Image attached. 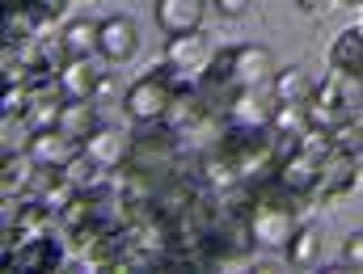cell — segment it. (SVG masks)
<instances>
[{
	"label": "cell",
	"instance_id": "cell-1",
	"mask_svg": "<svg viewBox=\"0 0 363 274\" xmlns=\"http://www.w3.org/2000/svg\"><path fill=\"white\" fill-rule=\"evenodd\" d=\"M178 85H182V76L169 68V64L157 68V72H148L144 81H135L131 89L123 93V110H127V118L140 122V127H157V122H165L169 101H174Z\"/></svg>",
	"mask_w": 363,
	"mask_h": 274
},
{
	"label": "cell",
	"instance_id": "cell-2",
	"mask_svg": "<svg viewBox=\"0 0 363 274\" xmlns=\"http://www.w3.org/2000/svg\"><path fill=\"white\" fill-rule=\"evenodd\" d=\"M250 232L258 249H287V241L296 236V215L287 202L271 198L267 182L254 185V211H250Z\"/></svg>",
	"mask_w": 363,
	"mask_h": 274
},
{
	"label": "cell",
	"instance_id": "cell-3",
	"mask_svg": "<svg viewBox=\"0 0 363 274\" xmlns=\"http://www.w3.org/2000/svg\"><path fill=\"white\" fill-rule=\"evenodd\" d=\"M81 152L97 165V173H110V169H123L131 156H135V144L123 127H97L89 139L81 144Z\"/></svg>",
	"mask_w": 363,
	"mask_h": 274
},
{
	"label": "cell",
	"instance_id": "cell-4",
	"mask_svg": "<svg viewBox=\"0 0 363 274\" xmlns=\"http://www.w3.org/2000/svg\"><path fill=\"white\" fill-rule=\"evenodd\" d=\"M224 118L233 131H267L274 118V97L262 89H237L224 105Z\"/></svg>",
	"mask_w": 363,
	"mask_h": 274
},
{
	"label": "cell",
	"instance_id": "cell-5",
	"mask_svg": "<svg viewBox=\"0 0 363 274\" xmlns=\"http://www.w3.org/2000/svg\"><path fill=\"white\" fill-rule=\"evenodd\" d=\"M274 55L262 42H245V47H233V85L237 89H267L274 81Z\"/></svg>",
	"mask_w": 363,
	"mask_h": 274
},
{
	"label": "cell",
	"instance_id": "cell-6",
	"mask_svg": "<svg viewBox=\"0 0 363 274\" xmlns=\"http://www.w3.org/2000/svg\"><path fill=\"white\" fill-rule=\"evenodd\" d=\"M355 178H359V161L351 156V152H330V156H321V173H317V182H313V198L317 202H334L338 194H347V190H355Z\"/></svg>",
	"mask_w": 363,
	"mask_h": 274
},
{
	"label": "cell",
	"instance_id": "cell-7",
	"mask_svg": "<svg viewBox=\"0 0 363 274\" xmlns=\"http://www.w3.org/2000/svg\"><path fill=\"white\" fill-rule=\"evenodd\" d=\"M317 173H321V156H313V152H304V148L296 144V148H287V152L279 156L274 182H279L283 194H313Z\"/></svg>",
	"mask_w": 363,
	"mask_h": 274
},
{
	"label": "cell",
	"instance_id": "cell-8",
	"mask_svg": "<svg viewBox=\"0 0 363 274\" xmlns=\"http://www.w3.org/2000/svg\"><path fill=\"white\" fill-rule=\"evenodd\" d=\"M77 152H81V144H72L60 127H51V131H30V139H26V156H30L38 169H64Z\"/></svg>",
	"mask_w": 363,
	"mask_h": 274
},
{
	"label": "cell",
	"instance_id": "cell-9",
	"mask_svg": "<svg viewBox=\"0 0 363 274\" xmlns=\"http://www.w3.org/2000/svg\"><path fill=\"white\" fill-rule=\"evenodd\" d=\"M140 47V34H135V21L131 17H106L101 30H97V55L106 64H127Z\"/></svg>",
	"mask_w": 363,
	"mask_h": 274
},
{
	"label": "cell",
	"instance_id": "cell-10",
	"mask_svg": "<svg viewBox=\"0 0 363 274\" xmlns=\"http://www.w3.org/2000/svg\"><path fill=\"white\" fill-rule=\"evenodd\" d=\"M207 38L199 34V30H190V34H169V42H165V64L178 72V76H199V72H207Z\"/></svg>",
	"mask_w": 363,
	"mask_h": 274
},
{
	"label": "cell",
	"instance_id": "cell-11",
	"mask_svg": "<svg viewBox=\"0 0 363 274\" xmlns=\"http://www.w3.org/2000/svg\"><path fill=\"white\" fill-rule=\"evenodd\" d=\"M347 114H351V105L342 101V93H338V85H334V76H325V81L313 89V97H308V122L334 131Z\"/></svg>",
	"mask_w": 363,
	"mask_h": 274
},
{
	"label": "cell",
	"instance_id": "cell-12",
	"mask_svg": "<svg viewBox=\"0 0 363 274\" xmlns=\"http://www.w3.org/2000/svg\"><path fill=\"white\" fill-rule=\"evenodd\" d=\"M60 110H64V93L60 85L51 81H43V89L34 85L30 93V105H26V114H21V122L30 127V131H51V127H60Z\"/></svg>",
	"mask_w": 363,
	"mask_h": 274
},
{
	"label": "cell",
	"instance_id": "cell-13",
	"mask_svg": "<svg viewBox=\"0 0 363 274\" xmlns=\"http://www.w3.org/2000/svg\"><path fill=\"white\" fill-rule=\"evenodd\" d=\"M47 25H51V17H43L30 0L26 4H9L4 8V42H34V38H43L47 34Z\"/></svg>",
	"mask_w": 363,
	"mask_h": 274
},
{
	"label": "cell",
	"instance_id": "cell-14",
	"mask_svg": "<svg viewBox=\"0 0 363 274\" xmlns=\"http://www.w3.org/2000/svg\"><path fill=\"white\" fill-rule=\"evenodd\" d=\"M97 76H101V72L93 68L89 59H64V64L55 68V76H51V81L60 85V93H64L68 101H85V97L93 101V89H97Z\"/></svg>",
	"mask_w": 363,
	"mask_h": 274
},
{
	"label": "cell",
	"instance_id": "cell-15",
	"mask_svg": "<svg viewBox=\"0 0 363 274\" xmlns=\"http://www.w3.org/2000/svg\"><path fill=\"white\" fill-rule=\"evenodd\" d=\"M207 0H157V21L165 34H190L203 25Z\"/></svg>",
	"mask_w": 363,
	"mask_h": 274
},
{
	"label": "cell",
	"instance_id": "cell-16",
	"mask_svg": "<svg viewBox=\"0 0 363 274\" xmlns=\"http://www.w3.org/2000/svg\"><path fill=\"white\" fill-rule=\"evenodd\" d=\"M97 30H101V21H89V17L68 21L60 34V55L64 59H93L97 55Z\"/></svg>",
	"mask_w": 363,
	"mask_h": 274
},
{
	"label": "cell",
	"instance_id": "cell-17",
	"mask_svg": "<svg viewBox=\"0 0 363 274\" xmlns=\"http://www.w3.org/2000/svg\"><path fill=\"white\" fill-rule=\"evenodd\" d=\"M101 122H97V101H68L64 97V110H60V131L72 139V144H85L93 131H97Z\"/></svg>",
	"mask_w": 363,
	"mask_h": 274
},
{
	"label": "cell",
	"instance_id": "cell-18",
	"mask_svg": "<svg viewBox=\"0 0 363 274\" xmlns=\"http://www.w3.org/2000/svg\"><path fill=\"white\" fill-rule=\"evenodd\" d=\"M34 182H38V165H34L26 152H21V156H9V152H4V165H0V194H4V202H9V198L17 202Z\"/></svg>",
	"mask_w": 363,
	"mask_h": 274
},
{
	"label": "cell",
	"instance_id": "cell-19",
	"mask_svg": "<svg viewBox=\"0 0 363 274\" xmlns=\"http://www.w3.org/2000/svg\"><path fill=\"white\" fill-rule=\"evenodd\" d=\"M313 76L300 68V64H287V68H279L271 81V97L274 101H300V105H308V97H313Z\"/></svg>",
	"mask_w": 363,
	"mask_h": 274
},
{
	"label": "cell",
	"instance_id": "cell-20",
	"mask_svg": "<svg viewBox=\"0 0 363 274\" xmlns=\"http://www.w3.org/2000/svg\"><path fill=\"white\" fill-rule=\"evenodd\" d=\"M203 114H207V97H203L199 89L178 85L174 101H169V114H165V127H174V131H190Z\"/></svg>",
	"mask_w": 363,
	"mask_h": 274
},
{
	"label": "cell",
	"instance_id": "cell-21",
	"mask_svg": "<svg viewBox=\"0 0 363 274\" xmlns=\"http://www.w3.org/2000/svg\"><path fill=\"white\" fill-rule=\"evenodd\" d=\"M330 68L363 76V30H342L330 47Z\"/></svg>",
	"mask_w": 363,
	"mask_h": 274
},
{
	"label": "cell",
	"instance_id": "cell-22",
	"mask_svg": "<svg viewBox=\"0 0 363 274\" xmlns=\"http://www.w3.org/2000/svg\"><path fill=\"white\" fill-rule=\"evenodd\" d=\"M304 127H308V105H300V101H274L271 131L279 139H300Z\"/></svg>",
	"mask_w": 363,
	"mask_h": 274
},
{
	"label": "cell",
	"instance_id": "cell-23",
	"mask_svg": "<svg viewBox=\"0 0 363 274\" xmlns=\"http://www.w3.org/2000/svg\"><path fill=\"white\" fill-rule=\"evenodd\" d=\"M317 258H321V232L317 228H296V236L287 241V262L291 266H317Z\"/></svg>",
	"mask_w": 363,
	"mask_h": 274
},
{
	"label": "cell",
	"instance_id": "cell-24",
	"mask_svg": "<svg viewBox=\"0 0 363 274\" xmlns=\"http://www.w3.org/2000/svg\"><path fill=\"white\" fill-rule=\"evenodd\" d=\"M30 93H34V85H4V93H0V110H4V118H21L26 105H30Z\"/></svg>",
	"mask_w": 363,
	"mask_h": 274
},
{
	"label": "cell",
	"instance_id": "cell-25",
	"mask_svg": "<svg viewBox=\"0 0 363 274\" xmlns=\"http://www.w3.org/2000/svg\"><path fill=\"white\" fill-rule=\"evenodd\" d=\"M342 266H347V270H359V274H363V232L347 236V245H342Z\"/></svg>",
	"mask_w": 363,
	"mask_h": 274
},
{
	"label": "cell",
	"instance_id": "cell-26",
	"mask_svg": "<svg viewBox=\"0 0 363 274\" xmlns=\"http://www.w3.org/2000/svg\"><path fill=\"white\" fill-rule=\"evenodd\" d=\"M118 93H123V89H118V81H114V72H110V76L101 72V76H97V89H93V101L101 105V101H114Z\"/></svg>",
	"mask_w": 363,
	"mask_h": 274
},
{
	"label": "cell",
	"instance_id": "cell-27",
	"mask_svg": "<svg viewBox=\"0 0 363 274\" xmlns=\"http://www.w3.org/2000/svg\"><path fill=\"white\" fill-rule=\"evenodd\" d=\"M211 4H216V13H224V17H245L254 0H211Z\"/></svg>",
	"mask_w": 363,
	"mask_h": 274
},
{
	"label": "cell",
	"instance_id": "cell-28",
	"mask_svg": "<svg viewBox=\"0 0 363 274\" xmlns=\"http://www.w3.org/2000/svg\"><path fill=\"white\" fill-rule=\"evenodd\" d=\"M30 4H34V8H38L43 17H51V21H55V17H60L64 8H68V0H30Z\"/></svg>",
	"mask_w": 363,
	"mask_h": 274
},
{
	"label": "cell",
	"instance_id": "cell-29",
	"mask_svg": "<svg viewBox=\"0 0 363 274\" xmlns=\"http://www.w3.org/2000/svg\"><path fill=\"white\" fill-rule=\"evenodd\" d=\"M296 4H300V13H321L330 0H296Z\"/></svg>",
	"mask_w": 363,
	"mask_h": 274
},
{
	"label": "cell",
	"instance_id": "cell-30",
	"mask_svg": "<svg viewBox=\"0 0 363 274\" xmlns=\"http://www.w3.org/2000/svg\"><path fill=\"white\" fill-rule=\"evenodd\" d=\"M347 4H363V0H347Z\"/></svg>",
	"mask_w": 363,
	"mask_h": 274
}]
</instances>
